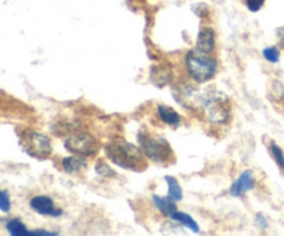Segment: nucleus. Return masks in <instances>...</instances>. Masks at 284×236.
Wrapping results in <instances>:
<instances>
[{"instance_id":"1","label":"nucleus","mask_w":284,"mask_h":236,"mask_svg":"<svg viewBox=\"0 0 284 236\" xmlns=\"http://www.w3.org/2000/svg\"><path fill=\"white\" fill-rule=\"evenodd\" d=\"M106 154L110 158V161L117 164L125 170L132 171H142L147 167L144 153L136 146L125 140H117V142L108 143L106 146Z\"/></svg>"},{"instance_id":"2","label":"nucleus","mask_w":284,"mask_h":236,"mask_svg":"<svg viewBox=\"0 0 284 236\" xmlns=\"http://www.w3.org/2000/svg\"><path fill=\"white\" fill-rule=\"evenodd\" d=\"M187 74L196 84H205L215 77L218 63L208 53L200 50H190L185 59Z\"/></svg>"},{"instance_id":"3","label":"nucleus","mask_w":284,"mask_h":236,"mask_svg":"<svg viewBox=\"0 0 284 236\" xmlns=\"http://www.w3.org/2000/svg\"><path fill=\"white\" fill-rule=\"evenodd\" d=\"M137 140H139L140 150L151 161L164 164V162L171 161L172 158H173V153H172L171 146L168 145L165 139L152 136L151 133H148L147 131H143L142 129L139 132V135H137Z\"/></svg>"},{"instance_id":"4","label":"nucleus","mask_w":284,"mask_h":236,"mask_svg":"<svg viewBox=\"0 0 284 236\" xmlns=\"http://www.w3.org/2000/svg\"><path fill=\"white\" fill-rule=\"evenodd\" d=\"M202 113L206 121L212 124H225L230 118V103L225 95L211 92L202 98Z\"/></svg>"},{"instance_id":"5","label":"nucleus","mask_w":284,"mask_h":236,"mask_svg":"<svg viewBox=\"0 0 284 236\" xmlns=\"http://www.w3.org/2000/svg\"><path fill=\"white\" fill-rule=\"evenodd\" d=\"M64 146L68 152L79 156H92L94 153H97L100 148L97 139L92 136L90 133H75L65 140Z\"/></svg>"},{"instance_id":"6","label":"nucleus","mask_w":284,"mask_h":236,"mask_svg":"<svg viewBox=\"0 0 284 236\" xmlns=\"http://www.w3.org/2000/svg\"><path fill=\"white\" fill-rule=\"evenodd\" d=\"M24 148L27 152L35 156V157L44 158L51 153V145L50 139L39 132H28L25 133L24 139Z\"/></svg>"},{"instance_id":"7","label":"nucleus","mask_w":284,"mask_h":236,"mask_svg":"<svg viewBox=\"0 0 284 236\" xmlns=\"http://www.w3.org/2000/svg\"><path fill=\"white\" fill-rule=\"evenodd\" d=\"M30 207L36 211L40 216H47V217H60L63 216V210H60L54 204L53 199L44 195H39V196L32 197L30 200Z\"/></svg>"},{"instance_id":"8","label":"nucleus","mask_w":284,"mask_h":236,"mask_svg":"<svg viewBox=\"0 0 284 236\" xmlns=\"http://www.w3.org/2000/svg\"><path fill=\"white\" fill-rule=\"evenodd\" d=\"M255 186V178L252 171L245 170L240 174V177L236 179V182L230 186V195L235 197L244 196L245 193L250 192Z\"/></svg>"},{"instance_id":"9","label":"nucleus","mask_w":284,"mask_h":236,"mask_svg":"<svg viewBox=\"0 0 284 236\" xmlns=\"http://www.w3.org/2000/svg\"><path fill=\"white\" fill-rule=\"evenodd\" d=\"M216 43V35L215 31L210 28V27H202L197 35L196 40V49L204 53H212L215 49Z\"/></svg>"},{"instance_id":"10","label":"nucleus","mask_w":284,"mask_h":236,"mask_svg":"<svg viewBox=\"0 0 284 236\" xmlns=\"http://www.w3.org/2000/svg\"><path fill=\"white\" fill-rule=\"evenodd\" d=\"M61 164L68 174H78V172L84 171L85 168H88V161L85 160V156H79V154L63 158Z\"/></svg>"},{"instance_id":"11","label":"nucleus","mask_w":284,"mask_h":236,"mask_svg":"<svg viewBox=\"0 0 284 236\" xmlns=\"http://www.w3.org/2000/svg\"><path fill=\"white\" fill-rule=\"evenodd\" d=\"M152 202L156 204L158 210L164 214V216L171 217L173 213L176 211V202H173L171 197H161L158 195H152Z\"/></svg>"},{"instance_id":"12","label":"nucleus","mask_w":284,"mask_h":236,"mask_svg":"<svg viewBox=\"0 0 284 236\" xmlns=\"http://www.w3.org/2000/svg\"><path fill=\"white\" fill-rule=\"evenodd\" d=\"M158 111V117L161 118L162 123H165L167 125H171V127H177L180 124V115L171 108L169 106H158L157 108Z\"/></svg>"},{"instance_id":"13","label":"nucleus","mask_w":284,"mask_h":236,"mask_svg":"<svg viewBox=\"0 0 284 236\" xmlns=\"http://www.w3.org/2000/svg\"><path fill=\"white\" fill-rule=\"evenodd\" d=\"M169 218H172L173 221L179 222V224H182L183 226H186L187 229H191L193 232H200V226H198V224H197L193 218H191V216H189V214H186V213H182V211H175L173 214H172Z\"/></svg>"},{"instance_id":"14","label":"nucleus","mask_w":284,"mask_h":236,"mask_svg":"<svg viewBox=\"0 0 284 236\" xmlns=\"http://www.w3.org/2000/svg\"><path fill=\"white\" fill-rule=\"evenodd\" d=\"M165 181L168 183V197H171L173 202H180L183 199V191H182L176 178L167 177Z\"/></svg>"},{"instance_id":"15","label":"nucleus","mask_w":284,"mask_h":236,"mask_svg":"<svg viewBox=\"0 0 284 236\" xmlns=\"http://www.w3.org/2000/svg\"><path fill=\"white\" fill-rule=\"evenodd\" d=\"M6 229L7 232L13 236H27L30 235V232L27 229V226L20 221V220H10V221L6 224Z\"/></svg>"},{"instance_id":"16","label":"nucleus","mask_w":284,"mask_h":236,"mask_svg":"<svg viewBox=\"0 0 284 236\" xmlns=\"http://www.w3.org/2000/svg\"><path fill=\"white\" fill-rule=\"evenodd\" d=\"M269 152H270V154H272V157H273L274 162L277 164V167H279V170L284 175V153H283V150L280 149L279 145H276L274 142H272L269 146Z\"/></svg>"},{"instance_id":"17","label":"nucleus","mask_w":284,"mask_h":236,"mask_svg":"<svg viewBox=\"0 0 284 236\" xmlns=\"http://www.w3.org/2000/svg\"><path fill=\"white\" fill-rule=\"evenodd\" d=\"M265 60H268L269 63L274 64V63H279L280 60V52L276 48H266L262 52Z\"/></svg>"},{"instance_id":"18","label":"nucleus","mask_w":284,"mask_h":236,"mask_svg":"<svg viewBox=\"0 0 284 236\" xmlns=\"http://www.w3.org/2000/svg\"><path fill=\"white\" fill-rule=\"evenodd\" d=\"M0 210L3 213H9L11 210L10 196L6 191H0Z\"/></svg>"},{"instance_id":"19","label":"nucleus","mask_w":284,"mask_h":236,"mask_svg":"<svg viewBox=\"0 0 284 236\" xmlns=\"http://www.w3.org/2000/svg\"><path fill=\"white\" fill-rule=\"evenodd\" d=\"M96 170L100 175H104V177H114L115 172L110 168V166H107L104 161H98L97 166H96Z\"/></svg>"},{"instance_id":"20","label":"nucleus","mask_w":284,"mask_h":236,"mask_svg":"<svg viewBox=\"0 0 284 236\" xmlns=\"http://www.w3.org/2000/svg\"><path fill=\"white\" fill-rule=\"evenodd\" d=\"M265 0H245V6H247V9L252 13H256V11H260L262 9V6H264Z\"/></svg>"},{"instance_id":"21","label":"nucleus","mask_w":284,"mask_h":236,"mask_svg":"<svg viewBox=\"0 0 284 236\" xmlns=\"http://www.w3.org/2000/svg\"><path fill=\"white\" fill-rule=\"evenodd\" d=\"M256 224L260 225L261 229H266L268 228V221L265 220V217L262 214H256V218H255Z\"/></svg>"},{"instance_id":"22","label":"nucleus","mask_w":284,"mask_h":236,"mask_svg":"<svg viewBox=\"0 0 284 236\" xmlns=\"http://www.w3.org/2000/svg\"><path fill=\"white\" fill-rule=\"evenodd\" d=\"M30 235H40V236H57V232H47V231H34L30 232Z\"/></svg>"}]
</instances>
